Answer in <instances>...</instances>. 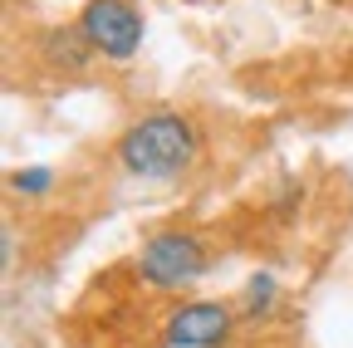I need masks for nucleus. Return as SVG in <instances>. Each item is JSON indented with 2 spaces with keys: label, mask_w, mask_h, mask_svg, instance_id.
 Listing matches in <instances>:
<instances>
[{
  "label": "nucleus",
  "mask_w": 353,
  "mask_h": 348,
  "mask_svg": "<svg viewBox=\"0 0 353 348\" xmlns=\"http://www.w3.org/2000/svg\"><path fill=\"white\" fill-rule=\"evenodd\" d=\"M201 152V133L196 123L182 113H148L143 123H132L118 138V162L128 177H148V182H167L182 177Z\"/></svg>",
  "instance_id": "f257e3e1"
},
{
  "label": "nucleus",
  "mask_w": 353,
  "mask_h": 348,
  "mask_svg": "<svg viewBox=\"0 0 353 348\" xmlns=\"http://www.w3.org/2000/svg\"><path fill=\"white\" fill-rule=\"evenodd\" d=\"M206 265H211V255L192 231H157L143 240V255H138L143 280L157 289H182V285L201 280Z\"/></svg>",
  "instance_id": "f03ea898"
},
{
  "label": "nucleus",
  "mask_w": 353,
  "mask_h": 348,
  "mask_svg": "<svg viewBox=\"0 0 353 348\" xmlns=\"http://www.w3.org/2000/svg\"><path fill=\"white\" fill-rule=\"evenodd\" d=\"M79 30L88 34V45H94L103 59H132L143 45V15L128 6V0H88L79 10Z\"/></svg>",
  "instance_id": "7ed1b4c3"
},
{
  "label": "nucleus",
  "mask_w": 353,
  "mask_h": 348,
  "mask_svg": "<svg viewBox=\"0 0 353 348\" xmlns=\"http://www.w3.org/2000/svg\"><path fill=\"white\" fill-rule=\"evenodd\" d=\"M162 334H167L172 348H221L231 338V309L226 304H211V299L182 304V309L167 319Z\"/></svg>",
  "instance_id": "20e7f679"
},
{
  "label": "nucleus",
  "mask_w": 353,
  "mask_h": 348,
  "mask_svg": "<svg viewBox=\"0 0 353 348\" xmlns=\"http://www.w3.org/2000/svg\"><path fill=\"white\" fill-rule=\"evenodd\" d=\"M99 50L88 45V34L74 25V30H50L44 34V59H50L54 69H69V74H79L88 59H94Z\"/></svg>",
  "instance_id": "39448f33"
},
{
  "label": "nucleus",
  "mask_w": 353,
  "mask_h": 348,
  "mask_svg": "<svg viewBox=\"0 0 353 348\" xmlns=\"http://www.w3.org/2000/svg\"><path fill=\"white\" fill-rule=\"evenodd\" d=\"M270 309H275V275H255L245 285V314L255 319V314H270Z\"/></svg>",
  "instance_id": "423d86ee"
},
{
  "label": "nucleus",
  "mask_w": 353,
  "mask_h": 348,
  "mask_svg": "<svg viewBox=\"0 0 353 348\" xmlns=\"http://www.w3.org/2000/svg\"><path fill=\"white\" fill-rule=\"evenodd\" d=\"M15 192H25V196H39V192H50L54 187V172L50 167H25V172H15V182H10Z\"/></svg>",
  "instance_id": "0eeeda50"
}]
</instances>
